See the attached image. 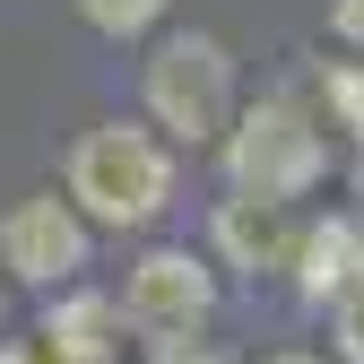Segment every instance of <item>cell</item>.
<instances>
[{
  "label": "cell",
  "instance_id": "obj_13",
  "mask_svg": "<svg viewBox=\"0 0 364 364\" xmlns=\"http://www.w3.org/2000/svg\"><path fill=\"white\" fill-rule=\"evenodd\" d=\"M330 43L364 53V0H330Z\"/></svg>",
  "mask_w": 364,
  "mask_h": 364
},
{
  "label": "cell",
  "instance_id": "obj_10",
  "mask_svg": "<svg viewBox=\"0 0 364 364\" xmlns=\"http://www.w3.org/2000/svg\"><path fill=\"white\" fill-rule=\"evenodd\" d=\"M165 9H173V0H78V18L96 26L105 43H139V35H156Z\"/></svg>",
  "mask_w": 364,
  "mask_h": 364
},
{
  "label": "cell",
  "instance_id": "obj_14",
  "mask_svg": "<svg viewBox=\"0 0 364 364\" xmlns=\"http://www.w3.org/2000/svg\"><path fill=\"white\" fill-rule=\"evenodd\" d=\"M0 364H53V355H43V338H35V347H0Z\"/></svg>",
  "mask_w": 364,
  "mask_h": 364
},
{
  "label": "cell",
  "instance_id": "obj_6",
  "mask_svg": "<svg viewBox=\"0 0 364 364\" xmlns=\"http://www.w3.org/2000/svg\"><path fill=\"white\" fill-rule=\"evenodd\" d=\"M208 243H217V260H225V269H252V278H269V269H295L304 225H295V208H287V200L235 191V200H217Z\"/></svg>",
  "mask_w": 364,
  "mask_h": 364
},
{
  "label": "cell",
  "instance_id": "obj_9",
  "mask_svg": "<svg viewBox=\"0 0 364 364\" xmlns=\"http://www.w3.org/2000/svg\"><path fill=\"white\" fill-rule=\"evenodd\" d=\"M312 105L338 139H364V61H321L312 70Z\"/></svg>",
  "mask_w": 364,
  "mask_h": 364
},
{
  "label": "cell",
  "instance_id": "obj_4",
  "mask_svg": "<svg viewBox=\"0 0 364 364\" xmlns=\"http://www.w3.org/2000/svg\"><path fill=\"white\" fill-rule=\"evenodd\" d=\"M87 252H96V217H87L70 191H26L0 217V269L18 287L53 295V287H78L87 278Z\"/></svg>",
  "mask_w": 364,
  "mask_h": 364
},
{
  "label": "cell",
  "instance_id": "obj_7",
  "mask_svg": "<svg viewBox=\"0 0 364 364\" xmlns=\"http://www.w3.org/2000/svg\"><path fill=\"white\" fill-rule=\"evenodd\" d=\"M122 330H130L122 295H105V287H53L35 338H43L53 364H122Z\"/></svg>",
  "mask_w": 364,
  "mask_h": 364
},
{
  "label": "cell",
  "instance_id": "obj_3",
  "mask_svg": "<svg viewBox=\"0 0 364 364\" xmlns=\"http://www.w3.org/2000/svg\"><path fill=\"white\" fill-rule=\"evenodd\" d=\"M217 165L235 191H260V200H312L330 182V122L312 113L304 96H260L235 113V130L217 139Z\"/></svg>",
  "mask_w": 364,
  "mask_h": 364
},
{
  "label": "cell",
  "instance_id": "obj_11",
  "mask_svg": "<svg viewBox=\"0 0 364 364\" xmlns=\"http://www.w3.org/2000/svg\"><path fill=\"white\" fill-rule=\"evenodd\" d=\"M330 355L338 364H364V287H347L330 304Z\"/></svg>",
  "mask_w": 364,
  "mask_h": 364
},
{
  "label": "cell",
  "instance_id": "obj_8",
  "mask_svg": "<svg viewBox=\"0 0 364 364\" xmlns=\"http://www.w3.org/2000/svg\"><path fill=\"white\" fill-rule=\"evenodd\" d=\"M295 295L304 304H338L347 287H364V217L355 208H330V217H304V243H295Z\"/></svg>",
  "mask_w": 364,
  "mask_h": 364
},
{
  "label": "cell",
  "instance_id": "obj_5",
  "mask_svg": "<svg viewBox=\"0 0 364 364\" xmlns=\"http://www.w3.org/2000/svg\"><path fill=\"white\" fill-rule=\"evenodd\" d=\"M122 312H130V330H139L148 347L165 338H200L217 321V269L200 252H182V243H156L130 260V278H122Z\"/></svg>",
  "mask_w": 364,
  "mask_h": 364
},
{
  "label": "cell",
  "instance_id": "obj_2",
  "mask_svg": "<svg viewBox=\"0 0 364 364\" xmlns=\"http://www.w3.org/2000/svg\"><path fill=\"white\" fill-rule=\"evenodd\" d=\"M139 96H148V122L165 130L173 148H217L225 130H235V113H243L225 35H208V26L156 35L148 43V70H139Z\"/></svg>",
  "mask_w": 364,
  "mask_h": 364
},
{
  "label": "cell",
  "instance_id": "obj_16",
  "mask_svg": "<svg viewBox=\"0 0 364 364\" xmlns=\"http://www.w3.org/2000/svg\"><path fill=\"white\" fill-rule=\"evenodd\" d=\"M0 321H9V269H0Z\"/></svg>",
  "mask_w": 364,
  "mask_h": 364
},
{
  "label": "cell",
  "instance_id": "obj_12",
  "mask_svg": "<svg viewBox=\"0 0 364 364\" xmlns=\"http://www.w3.org/2000/svg\"><path fill=\"white\" fill-rule=\"evenodd\" d=\"M148 364H235L225 347H200V338H165V347H148Z\"/></svg>",
  "mask_w": 364,
  "mask_h": 364
},
{
  "label": "cell",
  "instance_id": "obj_15",
  "mask_svg": "<svg viewBox=\"0 0 364 364\" xmlns=\"http://www.w3.org/2000/svg\"><path fill=\"white\" fill-rule=\"evenodd\" d=\"M260 364H338V355H295V347H287V355H260Z\"/></svg>",
  "mask_w": 364,
  "mask_h": 364
},
{
  "label": "cell",
  "instance_id": "obj_1",
  "mask_svg": "<svg viewBox=\"0 0 364 364\" xmlns=\"http://www.w3.org/2000/svg\"><path fill=\"white\" fill-rule=\"evenodd\" d=\"M173 182H182V148L156 122H87L70 139V165H61V191L113 235L156 225L173 208Z\"/></svg>",
  "mask_w": 364,
  "mask_h": 364
}]
</instances>
